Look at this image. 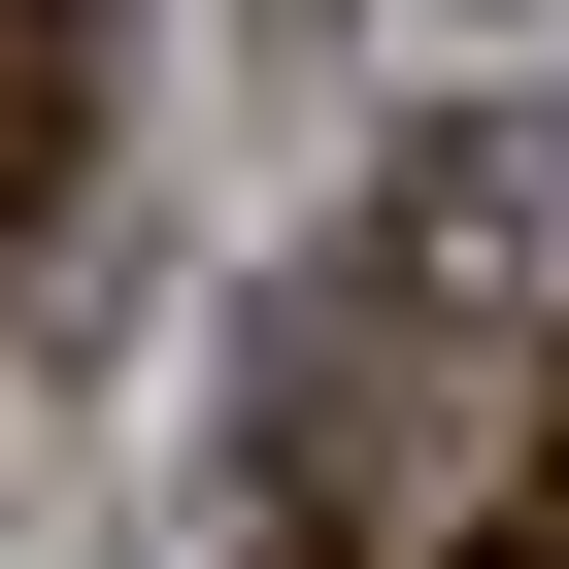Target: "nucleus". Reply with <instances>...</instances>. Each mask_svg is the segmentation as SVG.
Wrapping results in <instances>:
<instances>
[{
	"mask_svg": "<svg viewBox=\"0 0 569 569\" xmlns=\"http://www.w3.org/2000/svg\"><path fill=\"white\" fill-rule=\"evenodd\" d=\"M402 302H569V134H536V101L402 134Z\"/></svg>",
	"mask_w": 569,
	"mask_h": 569,
	"instance_id": "1",
	"label": "nucleus"
},
{
	"mask_svg": "<svg viewBox=\"0 0 569 569\" xmlns=\"http://www.w3.org/2000/svg\"><path fill=\"white\" fill-rule=\"evenodd\" d=\"M68 101H101V68H68V0H0V234L68 201Z\"/></svg>",
	"mask_w": 569,
	"mask_h": 569,
	"instance_id": "2",
	"label": "nucleus"
}]
</instances>
